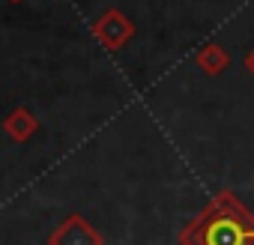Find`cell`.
<instances>
[{"label": "cell", "mask_w": 254, "mask_h": 245, "mask_svg": "<svg viewBox=\"0 0 254 245\" xmlns=\"http://www.w3.org/2000/svg\"><path fill=\"white\" fill-rule=\"evenodd\" d=\"M183 245H254V215L236 200V194L221 191L183 233Z\"/></svg>", "instance_id": "obj_1"}, {"label": "cell", "mask_w": 254, "mask_h": 245, "mask_svg": "<svg viewBox=\"0 0 254 245\" xmlns=\"http://www.w3.org/2000/svg\"><path fill=\"white\" fill-rule=\"evenodd\" d=\"M93 30H96V36H99L108 48H120L126 39L132 36V24L126 21L117 9H111L102 21H96V27H93Z\"/></svg>", "instance_id": "obj_2"}, {"label": "cell", "mask_w": 254, "mask_h": 245, "mask_svg": "<svg viewBox=\"0 0 254 245\" xmlns=\"http://www.w3.org/2000/svg\"><path fill=\"white\" fill-rule=\"evenodd\" d=\"M197 63H200V69H206L209 75H215V72H221V69H224L230 60H227V51H224V48H218V45H209V48H203V51H200Z\"/></svg>", "instance_id": "obj_3"}, {"label": "cell", "mask_w": 254, "mask_h": 245, "mask_svg": "<svg viewBox=\"0 0 254 245\" xmlns=\"http://www.w3.org/2000/svg\"><path fill=\"white\" fill-rule=\"evenodd\" d=\"M6 129H9L12 138H27V135L33 132V120H30L27 114H15V117L6 122Z\"/></svg>", "instance_id": "obj_4"}, {"label": "cell", "mask_w": 254, "mask_h": 245, "mask_svg": "<svg viewBox=\"0 0 254 245\" xmlns=\"http://www.w3.org/2000/svg\"><path fill=\"white\" fill-rule=\"evenodd\" d=\"M245 66H248V69H251V72H254V51H251V54H248V60H245Z\"/></svg>", "instance_id": "obj_5"}]
</instances>
